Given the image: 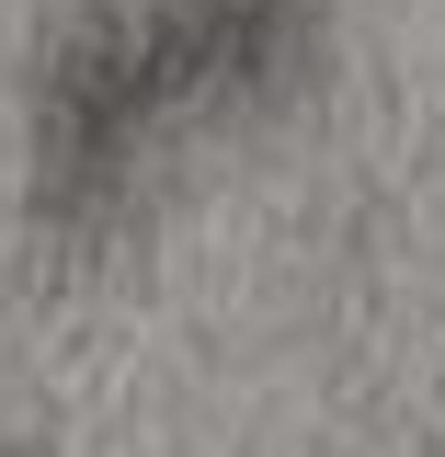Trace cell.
Listing matches in <instances>:
<instances>
[{
    "label": "cell",
    "instance_id": "obj_1",
    "mask_svg": "<svg viewBox=\"0 0 445 457\" xmlns=\"http://www.w3.org/2000/svg\"><path fill=\"white\" fill-rule=\"evenodd\" d=\"M171 114L183 104H171L161 57H149L137 0L69 12L23 69V218H35V240H57V252L114 240Z\"/></svg>",
    "mask_w": 445,
    "mask_h": 457
},
{
    "label": "cell",
    "instance_id": "obj_2",
    "mask_svg": "<svg viewBox=\"0 0 445 457\" xmlns=\"http://www.w3.org/2000/svg\"><path fill=\"white\" fill-rule=\"evenodd\" d=\"M0 457H35V446H0Z\"/></svg>",
    "mask_w": 445,
    "mask_h": 457
}]
</instances>
